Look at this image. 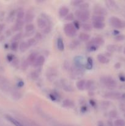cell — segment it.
<instances>
[{
  "label": "cell",
  "mask_w": 125,
  "mask_h": 126,
  "mask_svg": "<svg viewBox=\"0 0 125 126\" xmlns=\"http://www.w3.org/2000/svg\"><path fill=\"white\" fill-rule=\"evenodd\" d=\"M100 82L104 86L109 89L115 88L117 86L116 81L113 78L109 76H104L100 77Z\"/></svg>",
  "instance_id": "obj_1"
},
{
  "label": "cell",
  "mask_w": 125,
  "mask_h": 126,
  "mask_svg": "<svg viewBox=\"0 0 125 126\" xmlns=\"http://www.w3.org/2000/svg\"><path fill=\"white\" fill-rule=\"evenodd\" d=\"M75 16L78 20L85 22L90 18V12L88 10H77L75 12Z\"/></svg>",
  "instance_id": "obj_2"
},
{
  "label": "cell",
  "mask_w": 125,
  "mask_h": 126,
  "mask_svg": "<svg viewBox=\"0 0 125 126\" xmlns=\"http://www.w3.org/2000/svg\"><path fill=\"white\" fill-rule=\"evenodd\" d=\"M49 23H51L50 20L49 19V17L46 14H42L41 16L37 20V25L39 29L44 30Z\"/></svg>",
  "instance_id": "obj_3"
},
{
  "label": "cell",
  "mask_w": 125,
  "mask_h": 126,
  "mask_svg": "<svg viewBox=\"0 0 125 126\" xmlns=\"http://www.w3.org/2000/svg\"><path fill=\"white\" fill-rule=\"evenodd\" d=\"M64 32L67 36L74 37L77 34V29L75 28L73 23H68L64 26Z\"/></svg>",
  "instance_id": "obj_4"
},
{
  "label": "cell",
  "mask_w": 125,
  "mask_h": 126,
  "mask_svg": "<svg viewBox=\"0 0 125 126\" xmlns=\"http://www.w3.org/2000/svg\"><path fill=\"white\" fill-rule=\"evenodd\" d=\"M110 23L114 28L121 29L125 28V21L116 17H112L110 18Z\"/></svg>",
  "instance_id": "obj_5"
},
{
  "label": "cell",
  "mask_w": 125,
  "mask_h": 126,
  "mask_svg": "<svg viewBox=\"0 0 125 126\" xmlns=\"http://www.w3.org/2000/svg\"><path fill=\"white\" fill-rule=\"evenodd\" d=\"M94 15H97V16H100L104 17L107 14V12L106 10L102 6H99V5H96L94 7Z\"/></svg>",
  "instance_id": "obj_6"
},
{
  "label": "cell",
  "mask_w": 125,
  "mask_h": 126,
  "mask_svg": "<svg viewBox=\"0 0 125 126\" xmlns=\"http://www.w3.org/2000/svg\"><path fill=\"white\" fill-rule=\"evenodd\" d=\"M104 43H105V41H104V39L102 38H101V37H95V38H93V39H91L89 41H88V44H91V45L99 47L100 46L103 45Z\"/></svg>",
  "instance_id": "obj_7"
},
{
  "label": "cell",
  "mask_w": 125,
  "mask_h": 126,
  "mask_svg": "<svg viewBox=\"0 0 125 126\" xmlns=\"http://www.w3.org/2000/svg\"><path fill=\"white\" fill-rule=\"evenodd\" d=\"M105 98H110V99L118 100L120 99L122 97V94L118 92H110L105 94L104 95Z\"/></svg>",
  "instance_id": "obj_8"
},
{
  "label": "cell",
  "mask_w": 125,
  "mask_h": 126,
  "mask_svg": "<svg viewBox=\"0 0 125 126\" xmlns=\"http://www.w3.org/2000/svg\"><path fill=\"white\" fill-rule=\"evenodd\" d=\"M34 29H35V27H34V25L32 23H27L25 25V34H26V36H30L33 34V33H34Z\"/></svg>",
  "instance_id": "obj_9"
},
{
  "label": "cell",
  "mask_w": 125,
  "mask_h": 126,
  "mask_svg": "<svg viewBox=\"0 0 125 126\" xmlns=\"http://www.w3.org/2000/svg\"><path fill=\"white\" fill-rule=\"evenodd\" d=\"M45 62V59L44 57V56L43 55H39L38 57L36 60L35 61V62L33 64V66L34 67H40V66H42L44 64Z\"/></svg>",
  "instance_id": "obj_10"
},
{
  "label": "cell",
  "mask_w": 125,
  "mask_h": 126,
  "mask_svg": "<svg viewBox=\"0 0 125 126\" xmlns=\"http://www.w3.org/2000/svg\"><path fill=\"white\" fill-rule=\"evenodd\" d=\"M34 17V13L31 10H28L25 14V20L27 23H31L32 21L33 20Z\"/></svg>",
  "instance_id": "obj_11"
},
{
  "label": "cell",
  "mask_w": 125,
  "mask_h": 126,
  "mask_svg": "<svg viewBox=\"0 0 125 126\" xmlns=\"http://www.w3.org/2000/svg\"><path fill=\"white\" fill-rule=\"evenodd\" d=\"M69 14V9L66 6H62L61 8L59 9L58 14L60 17L63 18V17H66Z\"/></svg>",
  "instance_id": "obj_12"
},
{
  "label": "cell",
  "mask_w": 125,
  "mask_h": 126,
  "mask_svg": "<svg viewBox=\"0 0 125 126\" xmlns=\"http://www.w3.org/2000/svg\"><path fill=\"white\" fill-rule=\"evenodd\" d=\"M97 59H98L99 62L102 64H107L109 62V59L103 54H98V56H97Z\"/></svg>",
  "instance_id": "obj_13"
},
{
  "label": "cell",
  "mask_w": 125,
  "mask_h": 126,
  "mask_svg": "<svg viewBox=\"0 0 125 126\" xmlns=\"http://www.w3.org/2000/svg\"><path fill=\"white\" fill-rule=\"evenodd\" d=\"M78 39L83 42L89 41V39H90V36L87 33L82 32V33H80L79 36H78Z\"/></svg>",
  "instance_id": "obj_14"
},
{
  "label": "cell",
  "mask_w": 125,
  "mask_h": 126,
  "mask_svg": "<svg viewBox=\"0 0 125 126\" xmlns=\"http://www.w3.org/2000/svg\"><path fill=\"white\" fill-rule=\"evenodd\" d=\"M6 119H7L9 121L11 122V123L15 126H24L22 123H20L18 120H17V119H15L13 117L9 115L6 116Z\"/></svg>",
  "instance_id": "obj_15"
},
{
  "label": "cell",
  "mask_w": 125,
  "mask_h": 126,
  "mask_svg": "<svg viewBox=\"0 0 125 126\" xmlns=\"http://www.w3.org/2000/svg\"><path fill=\"white\" fill-rule=\"evenodd\" d=\"M38 55L36 52H33L29 55V56L27 58V61L28 62L29 64H34L35 61L36 60L37 58H38Z\"/></svg>",
  "instance_id": "obj_16"
},
{
  "label": "cell",
  "mask_w": 125,
  "mask_h": 126,
  "mask_svg": "<svg viewBox=\"0 0 125 126\" xmlns=\"http://www.w3.org/2000/svg\"><path fill=\"white\" fill-rule=\"evenodd\" d=\"M93 27L95 29L100 30L103 29L105 27V23L104 22H92Z\"/></svg>",
  "instance_id": "obj_17"
},
{
  "label": "cell",
  "mask_w": 125,
  "mask_h": 126,
  "mask_svg": "<svg viewBox=\"0 0 125 126\" xmlns=\"http://www.w3.org/2000/svg\"><path fill=\"white\" fill-rule=\"evenodd\" d=\"M74 103L70 99H65L62 102V107L64 108H72L74 107Z\"/></svg>",
  "instance_id": "obj_18"
},
{
  "label": "cell",
  "mask_w": 125,
  "mask_h": 126,
  "mask_svg": "<svg viewBox=\"0 0 125 126\" xmlns=\"http://www.w3.org/2000/svg\"><path fill=\"white\" fill-rule=\"evenodd\" d=\"M76 86H77V89H78L79 91H83V90L85 89L86 81L84 79L79 80V81L77 82V84H76Z\"/></svg>",
  "instance_id": "obj_19"
},
{
  "label": "cell",
  "mask_w": 125,
  "mask_h": 126,
  "mask_svg": "<svg viewBox=\"0 0 125 126\" xmlns=\"http://www.w3.org/2000/svg\"><path fill=\"white\" fill-rule=\"evenodd\" d=\"M24 25V22L23 20H17L15 24L14 25V30L15 31H20L22 30Z\"/></svg>",
  "instance_id": "obj_20"
},
{
  "label": "cell",
  "mask_w": 125,
  "mask_h": 126,
  "mask_svg": "<svg viewBox=\"0 0 125 126\" xmlns=\"http://www.w3.org/2000/svg\"><path fill=\"white\" fill-rule=\"evenodd\" d=\"M57 48L60 51H63L64 50V44L63 40L61 38H58L57 39Z\"/></svg>",
  "instance_id": "obj_21"
},
{
  "label": "cell",
  "mask_w": 125,
  "mask_h": 126,
  "mask_svg": "<svg viewBox=\"0 0 125 126\" xmlns=\"http://www.w3.org/2000/svg\"><path fill=\"white\" fill-rule=\"evenodd\" d=\"M29 47V46H28V43L26 41H23L20 43L19 46L20 50L21 52H25V51H26L28 49Z\"/></svg>",
  "instance_id": "obj_22"
},
{
  "label": "cell",
  "mask_w": 125,
  "mask_h": 126,
  "mask_svg": "<svg viewBox=\"0 0 125 126\" xmlns=\"http://www.w3.org/2000/svg\"><path fill=\"white\" fill-rule=\"evenodd\" d=\"M82 28L85 32H89V31L92 30L93 25L91 24H90V23H83L82 25Z\"/></svg>",
  "instance_id": "obj_23"
},
{
  "label": "cell",
  "mask_w": 125,
  "mask_h": 126,
  "mask_svg": "<svg viewBox=\"0 0 125 126\" xmlns=\"http://www.w3.org/2000/svg\"><path fill=\"white\" fill-rule=\"evenodd\" d=\"M105 17L103 16L94 15L92 17V22H104Z\"/></svg>",
  "instance_id": "obj_24"
},
{
  "label": "cell",
  "mask_w": 125,
  "mask_h": 126,
  "mask_svg": "<svg viewBox=\"0 0 125 126\" xmlns=\"http://www.w3.org/2000/svg\"><path fill=\"white\" fill-rule=\"evenodd\" d=\"M25 16V13L24 11H23L22 9L18 10V12L17 14V20H23V18Z\"/></svg>",
  "instance_id": "obj_25"
},
{
  "label": "cell",
  "mask_w": 125,
  "mask_h": 126,
  "mask_svg": "<svg viewBox=\"0 0 125 126\" xmlns=\"http://www.w3.org/2000/svg\"><path fill=\"white\" fill-rule=\"evenodd\" d=\"M51 29H52V26H51V23H49L45 28L42 30L43 33L45 34H48L51 32Z\"/></svg>",
  "instance_id": "obj_26"
},
{
  "label": "cell",
  "mask_w": 125,
  "mask_h": 126,
  "mask_svg": "<svg viewBox=\"0 0 125 126\" xmlns=\"http://www.w3.org/2000/svg\"><path fill=\"white\" fill-rule=\"evenodd\" d=\"M62 85L63 86V89L66 92H72L73 91V87H71V85L68 84L66 83H62Z\"/></svg>",
  "instance_id": "obj_27"
},
{
  "label": "cell",
  "mask_w": 125,
  "mask_h": 126,
  "mask_svg": "<svg viewBox=\"0 0 125 126\" xmlns=\"http://www.w3.org/2000/svg\"><path fill=\"white\" fill-rule=\"evenodd\" d=\"M26 42L28 43V46H29V47H30L33 46H34L36 44L37 41L34 39V38H31L29 39H28Z\"/></svg>",
  "instance_id": "obj_28"
},
{
  "label": "cell",
  "mask_w": 125,
  "mask_h": 126,
  "mask_svg": "<svg viewBox=\"0 0 125 126\" xmlns=\"http://www.w3.org/2000/svg\"><path fill=\"white\" fill-rule=\"evenodd\" d=\"M31 78L33 79H36L39 78V72L37 70H34V71H33L30 73Z\"/></svg>",
  "instance_id": "obj_29"
},
{
  "label": "cell",
  "mask_w": 125,
  "mask_h": 126,
  "mask_svg": "<svg viewBox=\"0 0 125 126\" xmlns=\"http://www.w3.org/2000/svg\"><path fill=\"white\" fill-rule=\"evenodd\" d=\"M79 41L77 40H74L73 41L71 42V43L70 44V48L71 49H75L77 47H78V46L79 45Z\"/></svg>",
  "instance_id": "obj_30"
},
{
  "label": "cell",
  "mask_w": 125,
  "mask_h": 126,
  "mask_svg": "<svg viewBox=\"0 0 125 126\" xmlns=\"http://www.w3.org/2000/svg\"><path fill=\"white\" fill-rule=\"evenodd\" d=\"M22 36H23V34H22V33H21V32L17 33V34L12 38V41H13V42H17V41L20 39L21 38H22Z\"/></svg>",
  "instance_id": "obj_31"
},
{
  "label": "cell",
  "mask_w": 125,
  "mask_h": 126,
  "mask_svg": "<svg viewBox=\"0 0 125 126\" xmlns=\"http://www.w3.org/2000/svg\"><path fill=\"white\" fill-rule=\"evenodd\" d=\"M29 63L27 61V60H25L22 62V64H21V68L23 70H26L28 67L29 66Z\"/></svg>",
  "instance_id": "obj_32"
},
{
  "label": "cell",
  "mask_w": 125,
  "mask_h": 126,
  "mask_svg": "<svg viewBox=\"0 0 125 126\" xmlns=\"http://www.w3.org/2000/svg\"><path fill=\"white\" fill-rule=\"evenodd\" d=\"M115 126H125V121L123 119H117L115 121Z\"/></svg>",
  "instance_id": "obj_33"
},
{
  "label": "cell",
  "mask_w": 125,
  "mask_h": 126,
  "mask_svg": "<svg viewBox=\"0 0 125 126\" xmlns=\"http://www.w3.org/2000/svg\"><path fill=\"white\" fill-rule=\"evenodd\" d=\"M89 3L84 2L79 6V9L80 10H88V9L89 8Z\"/></svg>",
  "instance_id": "obj_34"
},
{
  "label": "cell",
  "mask_w": 125,
  "mask_h": 126,
  "mask_svg": "<svg viewBox=\"0 0 125 126\" xmlns=\"http://www.w3.org/2000/svg\"><path fill=\"white\" fill-rule=\"evenodd\" d=\"M93 67V60L91 57H88L87 59V68L88 70H91Z\"/></svg>",
  "instance_id": "obj_35"
},
{
  "label": "cell",
  "mask_w": 125,
  "mask_h": 126,
  "mask_svg": "<svg viewBox=\"0 0 125 126\" xmlns=\"http://www.w3.org/2000/svg\"><path fill=\"white\" fill-rule=\"evenodd\" d=\"M83 2H84V1H82V0H75V1H72L71 4L74 6H80Z\"/></svg>",
  "instance_id": "obj_36"
},
{
  "label": "cell",
  "mask_w": 125,
  "mask_h": 126,
  "mask_svg": "<svg viewBox=\"0 0 125 126\" xmlns=\"http://www.w3.org/2000/svg\"><path fill=\"white\" fill-rule=\"evenodd\" d=\"M93 85V81H92L91 80H88V81H86L85 89H91Z\"/></svg>",
  "instance_id": "obj_37"
},
{
  "label": "cell",
  "mask_w": 125,
  "mask_h": 126,
  "mask_svg": "<svg viewBox=\"0 0 125 126\" xmlns=\"http://www.w3.org/2000/svg\"><path fill=\"white\" fill-rule=\"evenodd\" d=\"M18 48V42H13L11 44V49L13 51L17 50Z\"/></svg>",
  "instance_id": "obj_38"
},
{
  "label": "cell",
  "mask_w": 125,
  "mask_h": 126,
  "mask_svg": "<svg viewBox=\"0 0 125 126\" xmlns=\"http://www.w3.org/2000/svg\"><path fill=\"white\" fill-rule=\"evenodd\" d=\"M34 39H35L37 41H40L42 39V34L40 33H39V32H37V33H36L35 36H34Z\"/></svg>",
  "instance_id": "obj_39"
},
{
  "label": "cell",
  "mask_w": 125,
  "mask_h": 126,
  "mask_svg": "<svg viewBox=\"0 0 125 126\" xmlns=\"http://www.w3.org/2000/svg\"><path fill=\"white\" fill-rule=\"evenodd\" d=\"M74 19V14L72 13H69L67 16L65 17V20L66 21H71L73 20Z\"/></svg>",
  "instance_id": "obj_40"
},
{
  "label": "cell",
  "mask_w": 125,
  "mask_h": 126,
  "mask_svg": "<svg viewBox=\"0 0 125 126\" xmlns=\"http://www.w3.org/2000/svg\"><path fill=\"white\" fill-rule=\"evenodd\" d=\"M115 39L118 41H121L125 40V36L123 34H120L115 37Z\"/></svg>",
  "instance_id": "obj_41"
},
{
  "label": "cell",
  "mask_w": 125,
  "mask_h": 126,
  "mask_svg": "<svg viewBox=\"0 0 125 126\" xmlns=\"http://www.w3.org/2000/svg\"><path fill=\"white\" fill-rule=\"evenodd\" d=\"M109 116H110L111 118H115V117L117 116V112L115 110H112L109 113Z\"/></svg>",
  "instance_id": "obj_42"
},
{
  "label": "cell",
  "mask_w": 125,
  "mask_h": 126,
  "mask_svg": "<svg viewBox=\"0 0 125 126\" xmlns=\"http://www.w3.org/2000/svg\"><path fill=\"white\" fill-rule=\"evenodd\" d=\"M107 49L110 52H113L116 50V47H115V46L113 45H109L107 46Z\"/></svg>",
  "instance_id": "obj_43"
},
{
  "label": "cell",
  "mask_w": 125,
  "mask_h": 126,
  "mask_svg": "<svg viewBox=\"0 0 125 126\" xmlns=\"http://www.w3.org/2000/svg\"><path fill=\"white\" fill-rule=\"evenodd\" d=\"M124 53L125 54V50H124Z\"/></svg>",
  "instance_id": "obj_44"
},
{
  "label": "cell",
  "mask_w": 125,
  "mask_h": 126,
  "mask_svg": "<svg viewBox=\"0 0 125 126\" xmlns=\"http://www.w3.org/2000/svg\"><path fill=\"white\" fill-rule=\"evenodd\" d=\"M67 126V125H66V126Z\"/></svg>",
  "instance_id": "obj_45"
}]
</instances>
